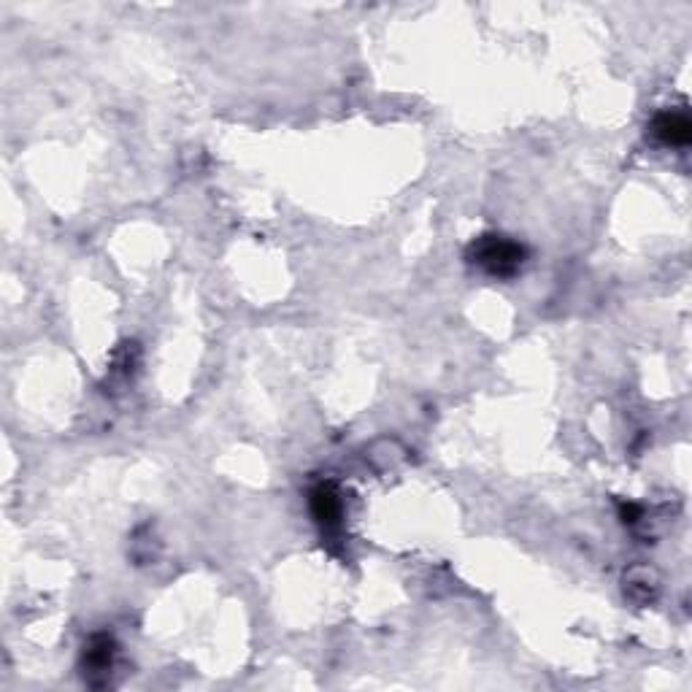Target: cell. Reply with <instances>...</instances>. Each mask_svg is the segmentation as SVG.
Segmentation results:
<instances>
[{
    "label": "cell",
    "instance_id": "1",
    "mask_svg": "<svg viewBox=\"0 0 692 692\" xmlns=\"http://www.w3.org/2000/svg\"><path fill=\"white\" fill-rule=\"evenodd\" d=\"M525 257H528L525 246L506 236H498V233H484L468 246V260L495 279H511L514 274H519V268L525 265Z\"/></svg>",
    "mask_w": 692,
    "mask_h": 692
},
{
    "label": "cell",
    "instance_id": "2",
    "mask_svg": "<svg viewBox=\"0 0 692 692\" xmlns=\"http://www.w3.org/2000/svg\"><path fill=\"white\" fill-rule=\"evenodd\" d=\"M114 657H117V641H114L109 633H95V636L84 644V682L92 684V687H101V684L106 682V676L111 674Z\"/></svg>",
    "mask_w": 692,
    "mask_h": 692
},
{
    "label": "cell",
    "instance_id": "3",
    "mask_svg": "<svg viewBox=\"0 0 692 692\" xmlns=\"http://www.w3.org/2000/svg\"><path fill=\"white\" fill-rule=\"evenodd\" d=\"M649 133L665 146H687L692 138V122L687 117V111H660L652 119Z\"/></svg>",
    "mask_w": 692,
    "mask_h": 692
},
{
    "label": "cell",
    "instance_id": "4",
    "mask_svg": "<svg viewBox=\"0 0 692 692\" xmlns=\"http://www.w3.org/2000/svg\"><path fill=\"white\" fill-rule=\"evenodd\" d=\"M311 514L317 519L322 528H338L341 525V517H344V501H341V492L333 482H322L311 490Z\"/></svg>",
    "mask_w": 692,
    "mask_h": 692
},
{
    "label": "cell",
    "instance_id": "5",
    "mask_svg": "<svg viewBox=\"0 0 692 692\" xmlns=\"http://www.w3.org/2000/svg\"><path fill=\"white\" fill-rule=\"evenodd\" d=\"M625 592L636 603L655 601L657 595V574L647 565H636L625 574Z\"/></svg>",
    "mask_w": 692,
    "mask_h": 692
}]
</instances>
